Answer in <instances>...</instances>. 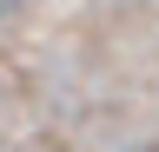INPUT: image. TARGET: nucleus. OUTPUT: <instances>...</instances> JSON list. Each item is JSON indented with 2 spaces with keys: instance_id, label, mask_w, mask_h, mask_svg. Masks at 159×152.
I'll return each mask as SVG.
<instances>
[{
  "instance_id": "obj_1",
  "label": "nucleus",
  "mask_w": 159,
  "mask_h": 152,
  "mask_svg": "<svg viewBox=\"0 0 159 152\" xmlns=\"http://www.w3.org/2000/svg\"><path fill=\"white\" fill-rule=\"evenodd\" d=\"M27 7H33V0H0V27H7V20H20Z\"/></svg>"
}]
</instances>
